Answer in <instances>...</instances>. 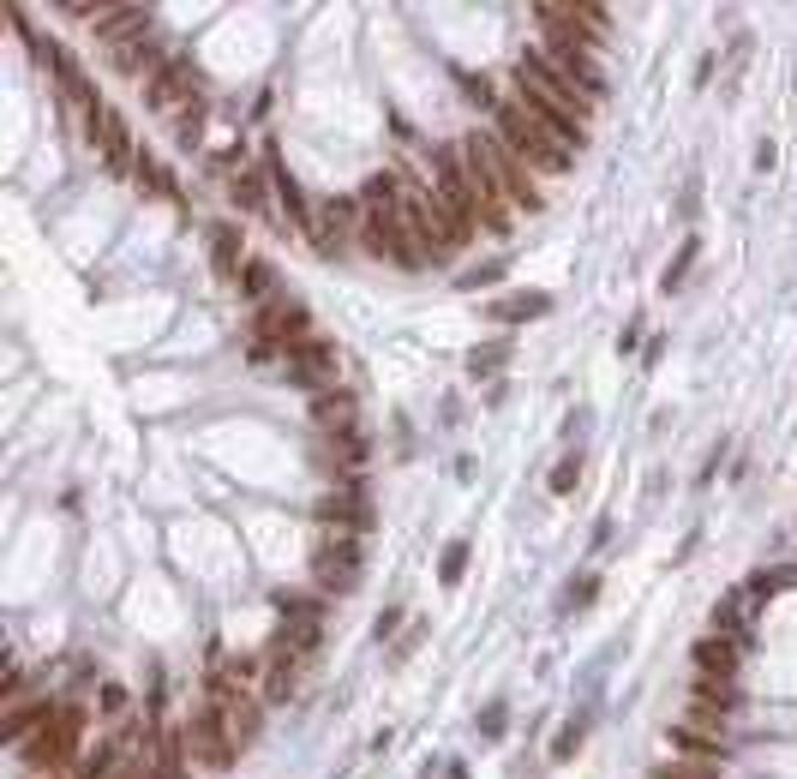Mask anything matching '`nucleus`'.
I'll use <instances>...</instances> for the list:
<instances>
[{
    "label": "nucleus",
    "instance_id": "nucleus-1",
    "mask_svg": "<svg viewBox=\"0 0 797 779\" xmlns=\"http://www.w3.org/2000/svg\"><path fill=\"white\" fill-rule=\"evenodd\" d=\"M426 174H432V193L450 204L456 216H462L468 228H486V234H510V204L498 198L492 174L474 151H468V139L456 144H432V156H426Z\"/></svg>",
    "mask_w": 797,
    "mask_h": 779
},
{
    "label": "nucleus",
    "instance_id": "nucleus-2",
    "mask_svg": "<svg viewBox=\"0 0 797 779\" xmlns=\"http://www.w3.org/2000/svg\"><path fill=\"white\" fill-rule=\"evenodd\" d=\"M510 96H522L528 109H534L540 121H545V126L558 132V139L570 144V151H582V144H587V121H594V96H587V91H575L570 79H558V72L545 66L534 49H528L522 61H515V72H510Z\"/></svg>",
    "mask_w": 797,
    "mask_h": 779
},
{
    "label": "nucleus",
    "instance_id": "nucleus-3",
    "mask_svg": "<svg viewBox=\"0 0 797 779\" xmlns=\"http://www.w3.org/2000/svg\"><path fill=\"white\" fill-rule=\"evenodd\" d=\"M360 246L396 270H420V246L402 223V204H396V174H372L360 186Z\"/></svg>",
    "mask_w": 797,
    "mask_h": 779
},
{
    "label": "nucleus",
    "instance_id": "nucleus-4",
    "mask_svg": "<svg viewBox=\"0 0 797 779\" xmlns=\"http://www.w3.org/2000/svg\"><path fill=\"white\" fill-rule=\"evenodd\" d=\"M396 204H402V223H408V234H415L420 258H445V253H462V246L474 240V228H468L462 216H456L450 204L432 193V186H420V181H402V174H396Z\"/></svg>",
    "mask_w": 797,
    "mask_h": 779
},
{
    "label": "nucleus",
    "instance_id": "nucleus-5",
    "mask_svg": "<svg viewBox=\"0 0 797 779\" xmlns=\"http://www.w3.org/2000/svg\"><path fill=\"white\" fill-rule=\"evenodd\" d=\"M492 132L510 144L515 156H522L528 168H540V174H570V163H575V151L564 139H558L552 126L540 121L534 109H528L522 96H498V109H492Z\"/></svg>",
    "mask_w": 797,
    "mask_h": 779
},
{
    "label": "nucleus",
    "instance_id": "nucleus-6",
    "mask_svg": "<svg viewBox=\"0 0 797 779\" xmlns=\"http://www.w3.org/2000/svg\"><path fill=\"white\" fill-rule=\"evenodd\" d=\"M468 151L486 163V174H492V186H498V198H504L515 216H540V211H545V193H540L534 168H528L492 126H486V132H468Z\"/></svg>",
    "mask_w": 797,
    "mask_h": 779
},
{
    "label": "nucleus",
    "instance_id": "nucleus-7",
    "mask_svg": "<svg viewBox=\"0 0 797 779\" xmlns=\"http://www.w3.org/2000/svg\"><path fill=\"white\" fill-rule=\"evenodd\" d=\"M306 336H313V312H306V300L276 294L270 306H258V312H253V366L288 360V348L306 342Z\"/></svg>",
    "mask_w": 797,
    "mask_h": 779
},
{
    "label": "nucleus",
    "instance_id": "nucleus-8",
    "mask_svg": "<svg viewBox=\"0 0 797 779\" xmlns=\"http://www.w3.org/2000/svg\"><path fill=\"white\" fill-rule=\"evenodd\" d=\"M204 701H211L216 714H223V726L234 731V744H253L258 731H264V696L253 684H241V678H228L223 666H211V684H204Z\"/></svg>",
    "mask_w": 797,
    "mask_h": 779
},
{
    "label": "nucleus",
    "instance_id": "nucleus-9",
    "mask_svg": "<svg viewBox=\"0 0 797 779\" xmlns=\"http://www.w3.org/2000/svg\"><path fill=\"white\" fill-rule=\"evenodd\" d=\"M79 744H84V708L61 701L49 726H42L31 744H19V756H24V768H31V773H61L67 761L79 756Z\"/></svg>",
    "mask_w": 797,
    "mask_h": 779
},
{
    "label": "nucleus",
    "instance_id": "nucleus-10",
    "mask_svg": "<svg viewBox=\"0 0 797 779\" xmlns=\"http://www.w3.org/2000/svg\"><path fill=\"white\" fill-rule=\"evenodd\" d=\"M186 749H192V761L198 768H211V773H228L234 761H241V744H234V731L223 726V714L211 708V701H198L186 719Z\"/></svg>",
    "mask_w": 797,
    "mask_h": 779
},
{
    "label": "nucleus",
    "instance_id": "nucleus-11",
    "mask_svg": "<svg viewBox=\"0 0 797 779\" xmlns=\"http://www.w3.org/2000/svg\"><path fill=\"white\" fill-rule=\"evenodd\" d=\"M666 744H672V756L702 761V768H726V756H732L726 719H702V714H689V719H677V726H666Z\"/></svg>",
    "mask_w": 797,
    "mask_h": 779
},
{
    "label": "nucleus",
    "instance_id": "nucleus-12",
    "mask_svg": "<svg viewBox=\"0 0 797 779\" xmlns=\"http://www.w3.org/2000/svg\"><path fill=\"white\" fill-rule=\"evenodd\" d=\"M204 96V84H198V66L186 61V54H168L151 79H144V109H156V114H181L186 102H198Z\"/></svg>",
    "mask_w": 797,
    "mask_h": 779
},
{
    "label": "nucleus",
    "instance_id": "nucleus-13",
    "mask_svg": "<svg viewBox=\"0 0 797 779\" xmlns=\"http://www.w3.org/2000/svg\"><path fill=\"white\" fill-rule=\"evenodd\" d=\"M283 372H288V385H300V390L324 396V390H336L343 355H336V342H324V336H306V342H294V348H288Z\"/></svg>",
    "mask_w": 797,
    "mask_h": 779
},
{
    "label": "nucleus",
    "instance_id": "nucleus-14",
    "mask_svg": "<svg viewBox=\"0 0 797 779\" xmlns=\"http://www.w3.org/2000/svg\"><path fill=\"white\" fill-rule=\"evenodd\" d=\"M360 534H324L318 552H313V576L324 594H348L354 582H360Z\"/></svg>",
    "mask_w": 797,
    "mask_h": 779
},
{
    "label": "nucleus",
    "instance_id": "nucleus-15",
    "mask_svg": "<svg viewBox=\"0 0 797 779\" xmlns=\"http://www.w3.org/2000/svg\"><path fill=\"white\" fill-rule=\"evenodd\" d=\"M534 54L545 66L558 72V79H570L575 91H587V96H606V72H600V49H575V42H534Z\"/></svg>",
    "mask_w": 797,
    "mask_h": 779
},
{
    "label": "nucleus",
    "instance_id": "nucleus-16",
    "mask_svg": "<svg viewBox=\"0 0 797 779\" xmlns=\"http://www.w3.org/2000/svg\"><path fill=\"white\" fill-rule=\"evenodd\" d=\"M84 132H91V144H96L102 168H109V174H126V181H132V168H139V156H144V151L132 144L126 114H121V109H102V114H96V121L84 126Z\"/></svg>",
    "mask_w": 797,
    "mask_h": 779
},
{
    "label": "nucleus",
    "instance_id": "nucleus-17",
    "mask_svg": "<svg viewBox=\"0 0 797 779\" xmlns=\"http://www.w3.org/2000/svg\"><path fill=\"white\" fill-rule=\"evenodd\" d=\"M348 234H360V198H348V193H330L318 204V216H313V234L306 240L318 246L324 258H336L348 246Z\"/></svg>",
    "mask_w": 797,
    "mask_h": 779
},
{
    "label": "nucleus",
    "instance_id": "nucleus-18",
    "mask_svg": "<svg viewBox=\"0 0 797 779\" xmlns=\"http://www.w3.org/2000/svg\"><path fill=\"white\" fill-rule=\"evenodd\" d=\"M318 522H324V534H366L378 516H372V504H366L360 480H343V486L318 504Z\"/></svg>",
    "mask_w": 797,
    "mask_h": 779
},
{
    "label": "nucleus",
    "instance_id": "nucleus-19",
    "mask_svg": "<svg viewBox=\"0 0 797 779\" xmlns=\"http://www.w3.org/2000/svg\"><path fill=\"white\" fill-rule=\"evenodd\" d=\"M264 174H270V186H276V198H283L288 223L300 228V234H313V216H318V204H306L300 181H294V174L283 168V151H276V144H264Z\"/></svg>",
    "mask_w": 797,
    "mask_h": 779
},
{
    "label": "nucleus",
    "instance_id": "nucleus-20",
    "mask_svg": "<svg viewBox=\"0 0 797 779\" xmlns=\"http://www.w3.org/2000/svg\"><path fill=\"white\" fill-rule=\"evenodd\" d=\"M91 31H96V42H109V49L139 42V37H151V7H102Z\"/></svg>",
    "mask_w": 797,
    "mask_h": 779
},
{
    "label": "nucleus",
    "instance_id": "nucleus-21",
    "mask_svg": "<svg viewBox=\"0 0 797 779\" xmlns=\"http://www.w3.org/2000/svg\"><path fill=\"white\" fill-rule=\"evenodd\" d=\"M54 708H61V701H49V696H37V701H12L7 719H0V738H7V744H31L37 731L54 719Z\"/></svg>",
    "mask_w": 797,
    "mask_h": 779
},
{
    "label": "nucleus",
    "instance_id": "nucleus-22",
    "mask_svg": "<svg viewBox=\"0 0 797 779\" xmlns=\"http://www.w3.org/2000/svg\"><path fill=\"white\" fill-rule=\"evenodd\" d=\"M114 54V72H121V79H151V72L168 61V54H162V42L156 37H139V42H121V49H109Z\"/></svg>",
    "mask_w": 797,
    "mask_h": 779
},
{
    "label": "nucleus",
    "instance_id": "nucleus-23",
    "mask_svg": "<svg viewBox=\"0 0 797 779\" xmlns=\"http://www.w3.org/2000/svg\"><path fill=\"white\" fill-rule=\"evenodd\" d=\"M324 462L336 468V474H360L366 462H372V438L360 432V426H348V432H330V455Z\"/></svg>",
    "mask_w": 797,
    "mask_h": 779
},
{
    "label": "nucleus",
    "instance_id": "nucleus-24",
    "mask_svg": "<svg viewBox=\"0 0 797 779\" xmlns=\"http://www.w3.org/2000/svg\"><path fill=\"white\" fill-rule=\"evenodd\" d=\"M732 672H737V642L732 636H702L696 642V678L732 684Z\"/></svg>",
    "mask_w": 797,
    "mask_h": 779
},
{
    "label": "nucleus",
    "instance_id": "nucleus-25",
    "mask_svg": "<svg viewBox=\"0 0 797 779\" xmlns=\"http://www.w3.org/2000/svg\"><path fill=\"white\" fill-rule=\"evenodd\" d=\"M313 420L324 426V438L360 426V414H354V390H324V396H313Z\"/></svg>",
    "mask_w": 797,
    "mask_h": 779
},
{
    "label": "nucleus",
    "instance_id": "nucleus-26",
    "mask_svg": "<svg viewBox=\"0 0 797 779\" xmlns=\"http://www.w3.org/2000/svg\"><path fill=\"white\" fill-rule=\"evenodd\" d=\"M689 714H702V719L737 714V689L719 684V678H696V689H689Z\"/></svg>",
    "mask_w": 797,
    "mask_h": 779
},
{
    "label": "nucleus",
    "instance_id": "nucleus-27",
    "mask_svg": "<svg viewBox=\"0 0 797 779\" xmlns=\"http://www.w3.org/2000/svg\"><path fill=\"white\" fill-rule=\"evenodd\" d=\"M211 264H216V276H234V283H241V270H246V258H241V228H228V223L211 228Z\"/></svg>",
    "mask_w": 797,
    "mask_h": 779
},
{
    "label": "nucleus",
    "instance_id": "nucleus-28",
    "mask_svg": "<svg viewBox=\"0 0 797 779\" xmlns=\"http://www.w3.org/2000/svg\"><path fill=\"white\" fill-rule=\"evenodd\" d=\"M552 312V294H510V300H498L492 306V318H504V325H522V318H545Z\"/></svg>",
    "mask_w": 797,
    "mask_h": 779
},
{
    "label": "nucleus",
    "instance_id": "nucleus-29",
    "mask_svg": "<svg viewBox=\"0 0 797 779\" xmlns=\"http://www.w3.org/2000/svg\"><path fill=\"white\" fill-rule=\"evenodd\" d=\"M132 186H139V193H151V198H174V174L156 163L151 151L139 156V168H132Z\"/></svg>",
    "mask_w": 797,
    "mask_h": 779
},
{
    "label": "nucleus",
    "instance_id": "nucleus-30",
    "mask_svg": "<svg viewBox=\"0 0 797 779\" xmlns=\"http://www.w3.org/2000/svg\"><path fill=\"white\" fill-rule=\"evenodd\" d=\"M241 294L246 300H258V306H270L276 300V270L264 258H246V270H241Z\"/></svg>",
    "mask_w": 797,
    "mask_h": 779
},
{
    "label": "nucleus",
    "instance_id": "nucleus-31",
    "mask_svg": "<svg viewBox=\"0 0 797 779\" xmlns=\"http://www.w3.org/2000/svg\"><path fill=\"white\" fill-rule=\"evenodd\" d=\"M228 198H234V204H241V211H253V216H264V186H258V174H253V168L228 174Z\"/></svg>",
    "mask_w": 797,
    "mask_h": 779
},
{
    "label": "nucleus",
    "instance_id": "nucleus-32",
    "mask_svg": "<svg viewBox=\"0 0 797 779\" xmlns=\"http://www.w3.org/2000/svg\"><path fill=\"white\" fill-rule=\"evenodd\" d=\"M468 557H474V546H468V540H450V546H445V564H438V582L456 587V582L468 576Z\"/></svg>",
    "mask_w": 797,
    "mask_h": 779
},
{
    "label": "nucleus",
    "instance_id": "nucleus-33",
    "mask_svg": "<svg viewBox=\"0 0 797 779\" xmlns=\"http://www.w3.org/2000/svg\"><path fill=\"white\" fill-rule=\"evenodd\" d=\"M504 360H510V348L504 342H486L468 355V378H492V372H504Z\"/></svg>",
    "mask_w": 797,
    "mask_h": 779
},
{
    "label": "nucleus",
    "instance_id": "nucleus-34",
    "mask_svg": "<svg viewBox=\"0 0 797 779\" xmlns=\"http://www.w3.org/2000/svg\"><path fill=\"white\" fill-rule=\"evenodd\" d=\"M174 139H181V144H198L204 139V96L186 102V109L174 114Z\"/></svg>",
    "mask_w": 797,
    "mask_h": 779
},
{
    "label": "nucleus",
    "instance_id": "nucleus-35",
    "mask_svg": "<svg viewBox=\"0 0 797 779\" xmlns=\"http://www.w3.org/2000/svg\"><path fill=\"white\" fill-rule=\"evenodd\" d=\"M594 594H600V576L594 570H582L570 587H564V612H582V606H594Z\"/></svg>",
    "mask_w": 797,
    "mask_h": 779
},
{
    "label": "nucleus",
    "instance_id": "nucleus-36",
    "mask_svg": "<svg viewBox=\"0 0 797 779\" xmlns=\"http://www.w3.org/2000/svg\"><path fill=\"white\" fill-rule=\"evenodd\" d=\"M545 486H552L558 498H570L575 486H582V455H564V462L552 468V480H545Z\"/></svg>",
    "mask_w": 797,
    "mask_h": 779
},
{
    "label": "nucleus",
    "instance_id": "nucleus-37",
    "mask_svg": "<svg viewBox=\"0 0 797 779\" xmlns=\"http://www.w3.org/2000/svg\"><path fill=\"white\" fill-rule=\"evenodd\" d=\"M696 253H702V240H696V234H689V240L677 246L672 270H666V294H672V288H684V276H689V264H696Z\"/></svg>",
    "mask_w": 797,
    "mask_h": 779
},
{
    "label": "nucleus",
    "instance_id": "nucleus-38",
    "mask_svg": "<svg viewBox=\"0 0 797 779\" xmlns=\"http://www.w3.org/2000/svg\"><path fill=\"white\" fill-rule=\"evenodd\" d=\"M582 731H587V714H582V719H570V726L558 731V744H552V761H570L575 749H582Z\"/></svg>",
    "mask_w": 797,
    "mask_h": 779
},
{
    "label": "nucleus",
    "instance_id": "nucleus-39",
    "mask_svg": "<svg viewBox=\"0 0 797 779\" xmlns=\"http://www.w3.org/2000/svg\"><path fill=\"white\" fill-rule=\"evenodd\" d=\"M504 719H510V708H504V701H492V708L480 714V731H486V738H498V731H504Z\"/></svg>",
    "mask_w": 797,
    "mask_h": 779
},
{
    "label": "nucleus",
    "instance_id": "nucleus-40",
    "mask_svg": "<svg viewBox=\"0 0 797 779\" xmlns=\"http://www.w3.org/2000/svg\"><path fill=\"white\" fill-rule=\"evenodd\" d=\"M498 270H504V264H480V270H468V276H462V288H480V283H498Z\"/></svg>",
    "mask_w": 797,
    "mask_h": 779
},
{
    "label": "nucleus",
    "instance_id": "nucleus-41",
    "mask_svg": "<svg viewBox=\"0 0 797 779\" xmlns=\"http://www.w3.org/2000/svg\"><path fill=\"white\" fill-rule=\"evenodd\" d=\"M102 714H126V689H121V684L102 689Z\"/></svg>",
    "mask_w": 797,
    "mask_h": 779
},
{
    "label": "nucleus",
    "instance_id": "nucleus-42",
    "mask_svg": "<svg viewBox=\"0 0 797 779\" xmlns=\"http://www.w3.org/2000/svg\"><path fill=\"white\" fill-rule=\"evenodd\" d=\"M445 779H468V768H462V761H450V768H445Z\"/></svg>",
    "mask_w": 797,
    "mask_h": 779
}]
</instances>
